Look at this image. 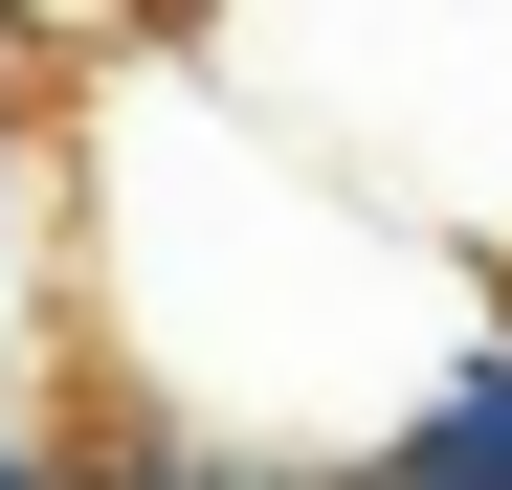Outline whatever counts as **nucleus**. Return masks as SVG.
Wrapping results in <instances>:
<instances>
[{"label": "nucleus", "instance_id": "nucleus-1", "mask_svg": "<svg viewBox=\"0 0 512 490\" xmlns=\"http://www.w3.org/2000/svg\"><path fill=\"white\" fill-rule=\"evenodd\" d=\"M45 179H67V379H90V446H201V468L334 490L490 335V290L446 245L357 223L201 67V23H67L45 45Z\"/></svg>", "mask_w": 512, "mask_h": 490}, {"label": "nucleus", "instance_id": "nucleus-2", "mask_svg": "<svg viewBox=\"0 0 512 490\" xmlns=\"http://www.w3.org/2000/svg\"><path fill=\"white\" fill-rule=\"evenodd\" d=\"M201 67L357 223L446 245L468 290H512V23L490 0H312V23H201Z\"/></svg>", "mask_w": 512, "mask_h": 490}, {"label": "nucleus", "instance_id": "nucleus-3", "mask_svg": "<svg viewBox=\"0 0 512 490\" xmlns=\"http://www.w3.org/2000/svg\"><path fill=\"white\" fill-rule=\"evenodd\" d=\"M0 424H90V379H67V179H45L23 45H0Z\"/></svg>", "mask_w": 512, "mask_h": 490}, {"label": "nucleus", "instance_id": "nucleus-4", "mask_svg": "<svg viewBox=\"0 0 512 490\" xmlns=\"http://www.w3.org/2000/svg\"><path fill=\"white\" fill-rule=\"evenodd\" d=\"M334 490H512V290H490V335L401 401V446H379V468H334Z\"/></svg>", "mask_w": 512, "mask_h": 490}]
</instances>
